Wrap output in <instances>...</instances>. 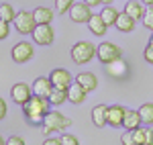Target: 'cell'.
Here are the masks:
<instances>
[{
  "instance_id": "6da1fadb",
  "label": "cell",
  "mask_w": 153,
  "mask_h": 145,
  "mask_svg": "<svg viewBox=\"0 0 153 145\" xmlns=\"http://www.w3.org/2000/svg\"><path fill=\"white\" fill-rule=\"evenodd\" d=\"M49 98H41V96H31L29 102H25L23 104V110H25V117H27V121L31 123V125H43V119H45V115L49 112Z\"/></svg>"
},
{
  "instance_id": "7a4b0ae2",
  "label": "cell",
  "mask_w": 153,
  "mask_h": 145,
  "mask_svg": "<svg viewBox=\"0 0 153 145\" xmlns=\"http://www.w3.org/2000/svg\"><path fill=\"white\" fill-rule=\"evenodd\" d=\"M96 57V47L90 41H78L71 47V59L78 65H86L88 61H92Z\"/></svg>"
},
{
  "instance_id": "3957f363",
  "label": "cell",
  "mask_w": 153,
  "mask_h": 145,
  "mask_svg": "<svg viewBox=\"0 0 153 145\" xmlns=\"http://www.w3.org/2000/svg\"><path fill=\"white\" fill-rule=\"evenodd\" d=\"M71 125V121L68 117H63L61 112L57 110H49L43 119V129L45 133H59V131H65L68 127Z\"/></svg>"
},
{
  "instance_id": "277c9868",
  "label": "cell",
  "mask_w": 153,
  "mask_h": 145,
  "mask_svg": "<svg viewBox=\"0 0 153 145\" xmlns=\"http://www.w3.org/2000/svg\"><path fill=\"white\" fill-rule=\"evenodd\" d=\"M96 57L102 61L104 65H108L110 61L118 59V57H123V49L118 47V45H114V43H108V41H104V43H100L98 47H96Z\"/></svg>"
},
{
  "instance_id": "5b68a950",
  "label": "cell",
  "mask_w": 153,
  "mask_h": 145,
  "mask_svg": "<svg viewBox=\"0 0 153 145\" xmlns=\"http://www.w3.org/2000/svg\"><path fill=\"white\" fill-rule=\"evenodd\" d=\"M35 27H37V21H35V16H33V12H29V10L16 12L14 29H16L19 33H23V35H31V33L35 31Z\"/></svg>"
},
{
  "instance_id": "8992f818",
  "label": "cell",
  "mask_w": 153,
  "mask_h": 145,
  "mask_svg": "<svg viewBox=\"0 0 153 145\" xmlns=\"http://www.w3.org/2000/svg\"><path fill=\"white\" fill-rule=\"evenodd\" d=\"M10 55H12V61H14V63H27L29 59H33L35 47H33L29 41H19V43L10 49Z\"/></svg>"
},
{
  "instance_id": "52a82bcc",
  "label": "cell",
  "mask_w": 153,
  "mask_h": 145,
  "mask_svg": "<svg viewBox=\"0 0 153 145\" xmlns=\"http://www.w3.org/2000/svg\"><path fill=\"white\" fill-rule=\"evenodd\" d=\"M70 19L74 23H88L90 16H92V6H88L86 2H74V6L70 8Z\"/></svg>"
},
{
  "instance_id": "ba28073f",
  "label": "cell",
  "mask_w": 153,
  "mask_h": 145,
  "mask_svg": "<svg viewBox=\"0 0 153 145\" xmlns=\"http://www.w3.org/2000/svg\"><path fill=\"white\" fill-rule=\"evenodd\" d=\"M33 35V41H35L37 45H51L53 43V39H55V33H53V29H51V25H37L35 31L31 33Z\"/></svg>"
},
{
  "instance_id": "9c48e42d",
  "label": "cell",
  "mask_w": 153,
  "mask_h": 145,
  "mask_svg": "<svg viewBox=\"0 0 153 145\" xmlns=\"http://www.w3.org/2000/svg\"><path fill=\"white\" fill-rule=\"evenodd\" d=\"M33 96V88L29 84H25V82H19V84H14L10 88V98L12 102H16V104H21L23 106L25 102H29Z\"/></svg>"
},
{
  "instance_id": "30bf717a",
  "label": "cell",
  "mask_w": 153,
  "mask_h": 145,
  "mask_svg": "<svg viewBox=\"0 0 153 145\" xmlns=\"http://www.w3.org/2000/svg\"><path fill=\"white\" fill-rule=\"evenodd\" d=\"M49 80H51L53 88H63V90H68V88L74 84L71 74L68 72V70H63V68H55L53 72L49 74Z\"/></svg>"
},
{
  "instance_id": "8fae6325",
  "label": "cell",
  "mask_w": 153,
  "mask_h": 145,
  "mask_svg": "<svg viewBox=\"0 0 153 145\" xmlns=\"http://www.w3.org/2000/svg\"><path fill=\"white\" fill-rule=\"evenodd\" d=\"M123 121H125V109L120 104H112L106 110V123L110 127H123Z\"/></svg>"
},
{
  "instance_id": "7c38bea8",
  "label": "cell",
  "mask_w": 153,
  "mask_h": 145,
  "mask_svg": "<svg viewBox=\"0 0 153 145\" xmlns=\"http://www.w3.org/2000/svg\"><path fill=\"white\" fill-rule=\"evenodd\" d=\"M33 94L35 96H41V98H49L51 94V90H53V84H51V80L45 78V76H41V78H37L35 82H33Z\"/></svg>"
},
{
  "instance_id": "4fadbf2b",
  "label": "cell",
  "mask_w": 153,
  "mask_h": 145,
  "mask_svg": "<svg viewBox=\"0 0 153 145\" xmlns=\"http://www.w3.org/2000/svg\"><path fill=\"white\" fill-rule=\"evenodd\" d=\"M106 72H108V76H110V78L120 80V78H125V76H127L129 65H127V61H123V57H118V59L110 61V63L106 65Z\"/></svg>"
},
{
  "instance_id": "5bb4252c",
  "label": "cell",
  "mask_w": 153,
  "mask_h": 145,
  "mask_svg": "<svg viewBox=\"0 0 153 145\" xmlns=\"http://www.w3.org/2000/svg\"><path fill=\"white\" fill-rule=\"evenodd\" d=\"M76 82L82 86L86 92H94L96 88H98V78H96L92 72H82V74H78Z\"/></svg>"
},
{
  "instance_id": "9a60e30c",
  "label": "cell",
  "mask_w": 153,
  "mask_h": 145,
  "mask_svg": "<svg viewBox=\"0 0 153 145\" xmlns=\"http://www.w3.org/2000/svg\"><path fill=\"white\" fill-rule=\"evenodd\" d=\"M88 29L92 31V35H96V37H102V35H106V29H108V25L104 23V19L100 16V12L98 14H92L90 16V21H88Z\"/></svg>"
},
{
  "instance_id": "2e32d148",
  "label": "cell",
  "mask_w": 153,
  "mask_h": 145,
  "mask_svg": "<svg viewBox=\"0 0 153 145\" xmlns=\"http://www.w3.org/2000/svg\"><path fill=\"white\" fill-rule=\"evenodd\" d=\"M143 121H141V115L139 110H133V109H127L125 110V121H123V127L127 131H135L137 127H141Z\"/></svg>"
},
{
  "instance_id": "e0dca14e",
  "label": "cell",
  "mask_w": 153,
  "mask_h": 145,
  "mask_svg": "<svg viewBox=\"0 0 153 145\" xmlns=\"http://www.w3.org/2000/svg\"><path fill=\"white\" fill-rule=\"evenodd\" d=\"M125 12L129 16H133L135 21H139V19H143V14H145V4H143L141 0H129L125 4Z\"/></svg>"
},
{
  "instance_id": "ac0fdd59",
  "label": "cell",
  "mask_w": 153,
  "mask_h": 145,
  "mask_svg": "<svg viewBox=\"0 0 153 145\" xmlns=\"http://www.w3.org/2000/svg\"><path fill=\"white\" fill-rule=\"evenodd\" d=\"M86 94H88V92H86L78 82H74V84L68 88V100L74 102V104H82L84 100H86Z\"/></svg>"
},
{
  "instance_id": "d6986e66",
  "label": "cell",
  "mask_w": 153,
  "mask_h": 145,
  "mask_svg": "<svg viewBox=\"0 0 153 145\" xmlns=\"http://www.w3.org/2000/svg\"><path fill=\"white\" fill-rule=\"evenodd\" d=\"M135 23H137V21H135L133 16H129L127 12L123 10L120 14H118V19H117V23H114V27H117L120 33H131V31L135 29Z\"/></svg>"
},
{
  "instance_id": "ffe728a7",
  "label": "cell",
  "mask_w": 153,
  "mask_h": 145,
  "mask_svg": "<svg viewBox=\"0 0 153 145\" xmlns=\"http://www.w3.org/2000/svg\"><path fill=\"white\" fill-rule=\"evenodd\" d=\"M33 16H35L37 25H51L53 21V10L47 8V6H37L33 10Z\"/></svg>"
},
{
  "instance_id": "44dd1931",
  "label": "cell",
  "mask_w": 153,
  "mask_h": 145,
  "mask_svg": "<svg viewBox=\"0 0 153 145\" xmlns=\"http://www.w3.org/2000/svg\"><path fill=\"white\" fill-rule=\"evenodd\" d=\"M106 110H108L106 104H98V106L92 109V123H94V127L100 129V127L108 125V123H106Z\"/></svg>"
},
{
  "instance_id": "7402d4cb",
  "label": "cell",
  "mask_w": 153,
  "mask_h": 145,
  "mask_svg": "<svg viewBox=\"0 0 153 145\" xmlns=\"http://www.w3.org/2000/svg\"><path fill=\"white\" fill-rule=\"evenodd\" d=\"M118 14H120V12H118L117 8L112 6V4H104V6H102V10H100V16L104 19V23L108 25V27H110V25H114V23H117Z\"/></svg>"
},
{
  "instance_id": "603a6c76",
  "label": "cell",
  "mask_w": 153,
  "mask_h": 145,
  "mask_svg": "<svg viewBox=\"0 0 153 145\" xmlns=\"http://www.w3.org/2000/svg\"><path fill=\"white\" fill-rule=\"evenodd\" d=\"M49 102H51L53 106H61L63 102H68V90H63V88H53L51 94H49Z\"/></svg>"
},
{
  "instance_id": "cb8c5ba5",
  "label": "cell",
  "mask_w": 153,
  "mask_h": 145,
  "mask_svg": "<svg viewBox=\"0 0 153 145\" xmlns=\"http://www.w3.org/2000/svg\"><path fill=\"white\" fill-rule=\"evenodd\" d=\"M139 115H141L143 125H153V102H145L139 106Z\"/></svg>"
},
{
  "instance_id": "d4e9b609",
  "label": "cell",
  "mask_w": 153,
  "mask_h": 145,
  "mask_svg": "<svg viewBox=\"0 0 153 145\" xmlns=\"http://www.w3.org/2000/svg\"><path fill=\"white\" fill-rule=\"evenodd\" d=\"M0 19L6 21V23H14L16 10L12 8V4H8V2H2V4H0Z\"/></svg>"
},
{
  "instance_id": "484cf974",
  "label": "cell",
  "mask_w": 153,
  "mask_h": 145,
  "mask_svg": "<svg viewBox=\"0 0 153 145\" xmlns=\"http://www.w3.org/2000/svg\"><path fill=\"white\" fill-rule=\"evenodd\" d=\"M147 135H149V127H143V125L133 131V137L139 145H147Z\"/></svg>"
},
{
  "instance_id": "4316f807",
  "label": "cell",
  "mask_w": 153,
  "mask_h": 145,
  "mask_svg": "<svg viewBox=\"0 0 153 145\" xmlns=\"http://www.w3.org/2000/svg\"><path fill=\"white\" fill-rule=\"evenodd\" d=\"M141 21L149 31H153V6H147V8H145V14H143Z\"/></svg>"
},
{
  "instance_id": "83f0119b",
  "label": "cell",
  "mask_w": 153,
  "mask_h": 145,
  "mask_svg": "<svg viewBox=\"0 0 153 145\" xmlns=\"http://www.w3.org/2000/svg\"><path fill=\"white\" fill-rule=\"evenodd\" d=\"M71 6H74V0H55V8H57L59 14H63V12H70Z\"/></svg>"
},
{
  "instance_id": "f1b7e54d",
  "label": "cell",
  "mask_w": 153,
  "mask_h": 145,
  "mask_svg": "<svg viewBox=\"0 0 153 145\" xmlns=\"http://www.w3.org/2000/svg\"><path fill=\"white\" fill-rule=\"evenodd\" d=\"M61 145H80V139L71 133H65L61 135Z\"/></svg>"
},
{
  "instance_id": "f546056e",
  "label": "cell",
  "mask_w": 153,
  "mask_h": 145,
  "mask_svg": "<svg viewBox=\"0 0 153 145\" xmlns=\"http://www.w3.org/2000/svg\"><path fill=\"white\" fill-rule=\"evenodd\" d=\"M120 143L123 145H139L135 141V137H133V131H125V133L120 135Z\"/></svg>"
},
{
  "instance_id": "4dcf8cb0",
  "label": "cell",
  "mask_w": 153,
  "mask_h": 145,
  "mask_svg": "<svg viewBox=\"0 0 153 145\" xmlns=\"http://www.w3.org/2000/svg\"><path fill=\"white\" fill-rule=\"evenodd\" d=\"M8 33H10V23H6V21H2V19H0V41H2V39H6Z\"/></svg>"
},
{
  "instance_id": "1f68e13d",
  "label": "cell",
  "mask_w": 153,
  "mask_h": 145,
  "mask_svg": "<svg viewBox=\"0 0 153 145\" xmlns=\"http://www.w3.org/2000/svg\"><path fill=\"white\" fill-rule=\"evenodd\" d=\"M6 145H25V139L19 137V135H10V137L6 139Z\"/></svg>"
},
{
  "instance_id": "d6a6232c",
  "label": "cell",
  "mask_w": 153,
  "mask_h": 145,
  "mask_svg": "<svg viewBox=\"0 0 153 145\" xmlns=\"http://www.w3.org/2000/svg\"><path fill=\"white\" fill-rule=\"evenodd\" d=\"M143 59L153 65V47H149V45L145 47V51H143Z\"/></svg>"
},
{
  "instance_id": "836d02e7",
  "label": "cell",
  "mask_w": 153,
  "mask_h": 145,
  "mask_svg": "<svg viewBox=\"0 0 153 145\" xmlns=\"http://www.w3.org/2000/svg\"><path fill=\"white\" fill-rule=\"evenodd\" d=\"M41 145H61V139H57V137H47Z\"/></svg>"
},
{
  "instance_id": "e575fe53",
  "label": "cell",
  "mask_w": 153,
  "mask_h": 145,
  "mask_svg": "<svg viewBox=\"0 0 153 145\" xmlns=\"http://www.w3.org/2000/svg\"><path fill=\"white\" fill-rule=\"evenodd\" d=\"M6 112H8V106H6V102H4V100L0 98V121H2V119L6 117Z\"/></svg>"
},
{
  "instance_id": "d590c367",
  "label": "cell",
  "mask_w": 153,
  "mask_h": 145,
  "mask_svg": "<svg viewBox=\"0 0 153 145\" xmlns=\"http://www.w3.org/2000/svg\"><path fill=\"white\" fill-rule=\"evenodd\" d=\"M147 145H153V125H149V135H147Z\"/></svg>"
},
{
  "instance_id": "8d00e7d4",
  "label": "cell",
  "mask_w": 153,
  "mask_h": 145,
  "mask_svg": "<svg viewBox=\"0 0 153 145\" xmlns=\"http://www.w3.org/2000/svg\"><path fill=\"white\" fill-rule=\"evenodd\" d=\"M88 6H96V4H100V0H84Z\"/></svg>"
},
{
  "instance_id": "74e56055",
  "label": "cell",
  "mask_w": 153,
  "mask_h": 145,
  "mask_svg": "<svg viewBox=\"0 0 153 145\" xmlns=\"http://www.w3.org/2000/svg\"><path fill=\"white\" fill-rule=\"evenodd\" d=\"M143 4H145V6H153V0H141Z\"/></svg>"
},
{
  "instance_id": "f35d334b",
  "label": "cell",
  "mask_w": 153,
  "mask_h": 145,
  "mask_svg": "<svg viewBox=\"0 0 153 145\" xmlns=\"http://www.w3.org/2000/svg\"><path fill=\"white\" fill-rule=\"evenodd\" d=\"M112 2H114V0H100V4H102V6H104V4H112Z\"/></svg>"
},
{
  "instance_id": "ab89813d",
  "label": "cell",
  "mask_w": 153,
  "mask_h": 145,
  "mask_svg": "<svg viewBox=\"0 0 153 145\" xmlns=\"http://www.w3.org/2000/svg\"><path fill=\"white\" fill-rule=\"evenodd\" d=\"M0 145H6V141L2 139V135H0Z\"/></svg>"
},
{
  "instance_id": "60d3db41",
  "label": "cell",
  "mask_w": 153,
  "mask_h": 145,
  "mask_svg": "<svg viewBox=\"0 0 153 145\" xmlns=\"http://www.w3.org/2000/svg\"><path fill=\"white\" fill-rule=\"evenodd\" d=\"M149 47H153V35H151V39H149Z\"/></svg>"
}]
</instances>
